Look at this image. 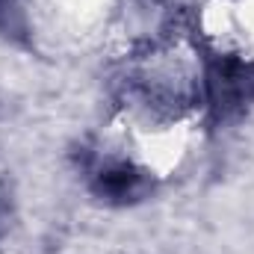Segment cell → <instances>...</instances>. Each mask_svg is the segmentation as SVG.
I'll return each instance as SVG.
<instances>
[{
	"label": "cell",
	"instance_id": "cell-1",
	"mask_svg": "<svg viewBox=\"0 0 254 254\" xmlns=\"http://www.w3.org/2000/svg\"><path fill=\"white\" fill-rule=\"evenodd\" d=\"M136 187H139V175H136L130 166L110 169V172H104L101 181H98V190L104 192V195H110V198H125V195H130Z\"/></svg>",
	"mask_w": 254,
	"mask_h": 254
}]
</instances>
